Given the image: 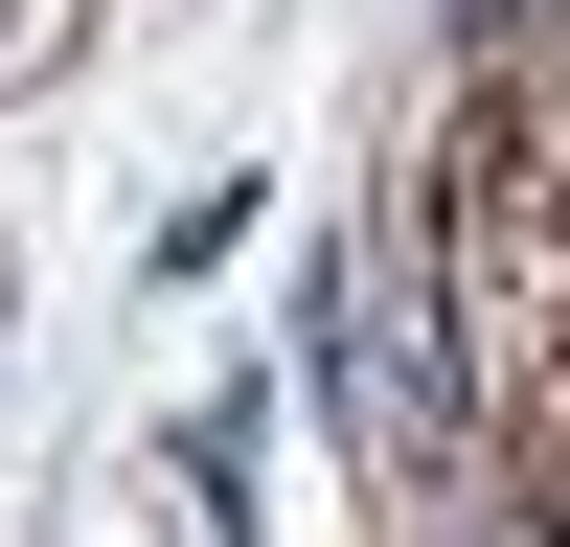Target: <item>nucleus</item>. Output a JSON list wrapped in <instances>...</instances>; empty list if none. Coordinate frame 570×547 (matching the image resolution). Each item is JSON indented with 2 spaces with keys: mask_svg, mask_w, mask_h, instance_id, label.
Instances as JSON below:
<instances>
[{
  "mask_svg": "<svg viewBox=\"0 0 570 547\" xmlns=\"http://www.w3.org/2000/svg\"><path fill=\"white\" fill-rule=\"evenodd\" d=\"M456 23H480V46H502V23H525V0H456Z\"/></svg>",
  "mask_w": 570,
  "mask_h": 547,
  "instance_id": "obj_1",
  "label": "nucleus"
}]
</instances>
